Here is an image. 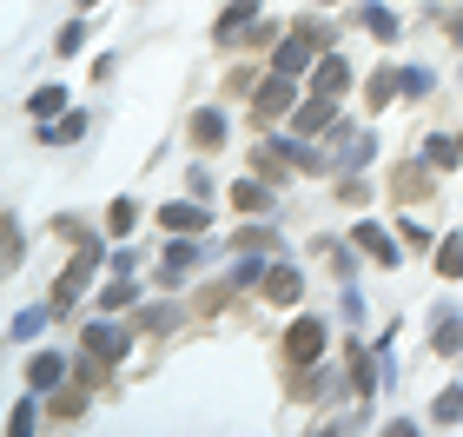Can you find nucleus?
<instances>
[{"label":"nucleus","instance_id":"f8f14e48","mask_svg":"<svg viewBox=\"0 0 463 437\" xmlns=\"http://www.w3.org/2000/svg\"><path fill=\"white\" fill-rule=\"evenodd\" d=\"M232 205H239V213H271V193L259 179H239V185H232Z\"/></svg>","mask_w":463,"mask_h":437},{"label":"nucleus","instance_id":"6ab92c4d","mask_svg":"<svg viewBox=\"0 0 463 437\" xmlns=\"http://www.w3.org/2000/svg\"><path fill=\"white\" fill-rule=\"evenodd\" d=\"M47 318H60L53 305H40V311H20V318H14V338H33V331L47 325Z\"/></svg>","mask_w":463,"mask_h":437},{"label":"nucleus","instance_id":"9d476101","mask_svg":"<svg viewBox=\"0 0 463 437\" xmlns=\"http://www.w3.org/2000/svg\"><path fill=\"white\" fill-rule=\"evenodd\" d=\"M357 252H371L377 265H397V245H391V233H384V225H357Z\"/></svg>","mask_w":463,"mask_h":437},{"label":"nucleus","instance_id":"412c9836","mask_svg":"<svg viewBox=\"0 0 463 437\" xmlns=\"http://www.w3.org/2000/svg\"><path fill=\"white\" fill-rule=\"evenodd\" d=\"M87 391H93V385H80V391H67V398L53 404V418H60V424H73L80 411H87Z\"/></svg>","mask_w":463,"mask_h":437},{"label":"nucleus","instance_id":"dca6fc26","mask_svg":"<svg viewBox=\"0 0 463 437\" xmlns=\"http://www.w3.org/2000/svg\"><path fill=\"white\" fill-rule=\"evenodd\" d=\"M430 345L444 351V358H450V351H463V318H437V331H430Z\"/></svg>","mask_w":463,"mask_h":437},{"label":"nucleus","instance_id":"39448f33","mask_svg":"<svg viewBox=\"0 0 463 437\" xmlns=\"http://www.w3.org/2000/svg\"><path fill=\"white\" fill-rule=\"evenodd\" d=\"M193 265H199V245H193V233H179L173 245H165V265H159V279H165V285H179V279H193Z\"/></svg>","mask_w":463,"mask_h":437},{"label":"nucleus","instance_id":"f257e3e1","mask_svg":"<svg viewBox=\"0 0 463 437\" xmlns=\"http://www.w3.org/2000/svg\"><path fill=\"white\" fill-rule=\"evenodd\" d=\"M93 265H99V245H87L67 272H60V285H53V311H73V299L87 291V279H93Z\"/></svg>","mask_w":463,"mask_h":437},{"label":"nucleus","instance_id":"b1692460","mask_svg":"<svg viewBox=\"0 0 463 437\" xmlns=\"http://www.w3.org/2000/svg\"><path fill=\"white\" fill-rule=\"evenodd\" d=\"M7 437H33V404H27V398L14 404V418H7Z\"/></svg>","mask_w":463,"mask_h":437},{"label":"nucleus","instance_id":"aec40b11","mask_svg":"<svg viewBox=\"0 0 463 437\" xmlns=\"http://www.w3.org/2000/svg\"><path fill=\"white\" fill-rule=\"evenodd\" d=\"M430 193V179L417 173V166H404V173H397V199H424Z\"/></svg>","mask_w":463,"mask_h":437},{"label":"nucleus","instance_id":"393cba45","mask_svg":"<svg viewBox=\"0 0 463 437\" xmlns=\"http://www.w3.org/2000/svg\"><path fill=\"white\" fill-rule=\"evenodd\" d=\"M364 27H371L377 40H391V33H397V20H391L384 7H364Z\"/></svg>","mask_w":463,"mask_h":437},{"label":"nucleus","instance_id":"4468645a","mask_svg":"<svg viewBox=\"0 0 463 437\" xmlns=\"http://www.w3.org/2000/svg\"><path fill=\"white\" fill-rule=\"evenodd\" d=\"M430 418H437V424H463V385H450L444 398L430 404Z\"/></svg>","mask_w":463,"mask_h":437},{"label":"nucleus","instance_id":"5701e85b","mask_svg":"<svg viewBox=\"0 0 463 437\" xmlns=\"http://www.w3.org/2000/svg\"><path fill=\"white\" fill-rule=\"evenodd\" d=\"M119 305H133V285L126 279H113L107 291H99V311H119Z\"/></svg>","mask_w":463,"mask_h":437},{"label":"nucleus","instance_id":"ddd939ff","mask_svg":"<svg viewBox=\"0 0 463 437\" xmlns=\"http://www.w3.org/2000/svg\"><path fill=\"white\" fill-rule=\"evenodd\" d=\"M437 272H444V279H463V233L437 245Z\"/></svg>","mask_w":463,"mask_h":437},{"label":"nucleus","instance_id":"bb28decb","mask_svg":"<svg viewBox=\"0 0 463 437\" xmlns=\"http://www.w3.org/2000/svg\"><path fill=\"white\" fill-rule=\"evenodd\" d=\"M80 133H87V119H80V113H73V119H60V127H53V139H60V146H67V139H80Z\"/></svg>","mask_w":463,"mask_h":437},{"label":"nucleus","instance_id":"f03ea898","mask_svg":"<svg viewBox=\"0 0 463 437\" xmlns=\"http://www.w3.org/2000/svg\"><path fill=\"white\" fill-rule=\"evenodd\" d=\"M318 351H325V325H318V318H298V325L285 331V358H291V365H311Z\"/></svg>","mask_w":463,"mask_h":437},{"label":"nucleus","instance_id":"f3484780","mask_svg":"<svg viewBox=\"0 0 463 437\" xmlns=\"http://www.w3.org/2000/svg\"><path fill=\"white\" fill-rule=\"evenodd\" d=\"M251 14H259V0H239V7H232V14L219 20V40H239V27H245Z\"/></svg>","mask_w":463,"mask_h":437},{"label":"nucleus","instance_id":"1a4fd4ad","mask_svg":"<svg viewBox=\"0 0 463 437\" xmlns=\"http://www.w3.org/2000/svg\"><path fill=\"white\" fill-rule=\"evenodd\" d=\"M331 119H338V100H318V93H311V107H298V113H291V127H298V133L311 139V133H325Z\"/></svg>","mask_w":463,"mask_h":437},{"label":"nucleus","instance_id":"7ed1b4c3","mask_svg":"<svg viewBox=\"0 0 463 437\" xmlns=\"http://www.w3.org/2000/svg\"><path fill=\"white\" fill-rule=\"evenodd\" d=\"M291 100H298V93H291V73H271L259 87V100H251V113H259V119H285Z\"/></svg>","mask_w":463,"mask_h":437},{"label":"nucleus","instance_id":"6e6552de","mask_svg":"<svg viewBox=\"0 0 463 437\" xmlns=\"http://www.w3.org/2000/svg\"><path fill=\"white\" fill-rule=\"evenodd\" d=\"M298 291H305L298 265H271V272H265V299L271 305H298Z\"/></svg>","mask_w":463,"mask_h":437},{"label":"nucleus","instance_id":"423d86ee","mask_svg":"<svg viewBox=\"0 0 463 437\" xmlns=\"http://www.w3.org/2000/svg\"><path fill=\"white\" fill-rule=\"evenodd\" d=\"M345 87H351V67H345L338 53H325V60H318V73H311V93H318V100H338Z\"/></svg>","mask_w":463,"mask_h":437},{"label":"nucleus","instance_id":"9b49d317","mask_svg":"<svg viewBox=\"0 0 463 437\" xmlns=\"http://www.w3.org/2000/svg\"><path fill=\"white\" fill-rule=\"evenodd\" d=\"M60 378H67V358H53V351H40V358L27 365V385H33V391H53Z\"/></svg>","mask_w":463,"mask_h":437},{"label":"nucleus","instance_id":"4be33fe9","mask_svg":"<svg viewBox=\"0 0 463 437\" xmlns=\"http://www.w3.org/2000/svg\"><path fill=\"white\" fill-rule=\"evenodd\" d=\"M107 225H113L119 239L133 233V225H139V213H133V199H113V213H107Z\"/></svg>","mask_w":463,"mask_h":437},{"label":"nucleus","instance_id":"a878e982","mask_svg":"<svg viewBox=\"0 0 463 437\" xmlns=\"http://www.w3.org/2000/svg\"><path fill=\"white\" fill-rule=\"evenodd\" d=\"M60 100H67L60 87H40V93H33V113H40V119H47V113H60Z\"/></svg>","mask_w":463,"mask_h":437},{"label":"nucleus","instance_id":"a211bd4d","mask_svg":"<svg viewBox=\"0 0 463 437\" xmlns=\"http://www.w3.org/2000/svg\"><path fill=\"white\" fill-rule=\"evenodd\" d=\"M397 87H404V73H377L371 80V100H364V107H391V93Z\"/></svg>","mask_w":463,"mask_h":437},{"label":"nucleus","instance_id":"2eb2a0df","mask_svg":"<svg viewBox=\"0 0 463 437\" xmlns=\"http://www.w3.org/2000/svg\"><path fill=\"white\" fill-rule=\"evenodd\" d=\"M193 139H199V146H219V139H225V119H219L213 107H205V113H193Z\"/></svg>","mask_w":463,"mask_h":437},{"label":"nucleus","instance_id":"0eeeda50","mask_svg":"<svg viewBox=\"0 0 463 437\" xmlns=\"http://www.w3.org/2000/svg\"><path fill=\"white\" fill-rule=\"evenodd\" d=\"M87 358L119 365V358H126V331H119V325H87Z\"/></svg>","mask_w":463,"mask_h":437},{"label":"nucleus","instance_id":"cd10ccee","mask_svg":"<svg viewBox=\"0 0 463 437\" xmlns=\"http://www.w3.org/2000/svg\"><path fill=\"white\" fill-rule=\"evenodd\" d=\"M325 7H338V0H325Z\"/></svg>","mask_w":463,"mask_h":437},{"label":"nucleus","instance_id":"20e7f679","mask_svg":"<svg viewBox=\"0 0 463 437\" xmlns=\"http://www.w3.org/2000/svg\"><path fill=\"white\" fill-rule=\"evenodd\" d=\"M205 219H213V213H205L199 199H173V205H159V225H165V233H205Z\"/></svg>","mask_w":463,"mask_h":437}]
</instances>
